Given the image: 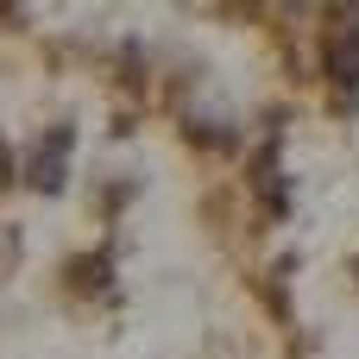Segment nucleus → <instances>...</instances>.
Here are the masks:
<instances>
[{
	"instance_id": "1",
	"label": "nucleus",
	"mask_w": 359,
	"mask_h": 359,
	"mask_svg": "<svg viewBox=\"0 0 359 359\" xmlns=\"http://www.w3.org/2000/svg\"><path fill=\"white\" fill-rule=\"evenodd\" d=\"M63 158H69V126H57L50 133V145H38V158H32V189H63Z\"/></svg>"
},
{
	"instance_id": "2",
	"label": "nucleus",
	"mask_w": 359,
	"mask_h": 359,
	"mask_svg": "<svg viewBox=\"0 0 359 359\" xmlns=\"http://www.w3.org/2000/svg\"><path fill=\"white\" fill-rule=\"evenodd\" d=\"M69 278H76V290H101L107 284V259H76Z\"/></svg>"
},
{
	"instance_id": "3",
	"label": "nucleus",
	"mask_w": 359,
	"mask_h": 359,
	"mask_svg": "<svg viewBox=\"0 0 359 359\" xmlns=\"http://www.w3.org/2000/svg\"><path fill=\"white\" fill-rule=\"evenodd\" d=\"M0 183H13V151H6V139H0Z\"/></svg>"
}]
</instances>
